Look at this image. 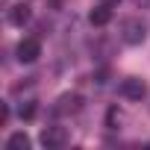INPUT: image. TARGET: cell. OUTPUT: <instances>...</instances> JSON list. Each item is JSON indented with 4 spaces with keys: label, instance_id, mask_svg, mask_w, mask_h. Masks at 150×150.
<instances>
[{
    "label": "cell",
    "instance_id": "6da1fadb",
    "mask_svg": "<svg viewBox=\"0 0 150 150\" xmlns=\"http://www.w3.org/2000/svg\"><path fill=\"white\" fill-rule=\"evenodd\" d=\"M147 33H150L147 21H141V18H124L118 35H121V41H124L127 47H138V44L147 41Z\"/></svg>",
    "mask_w": 150,
    "mask_h": 150
},
{
    "label": "cell",
    "instance_id": "7a4b0ae2",
    "mask_svg": "<svg viewBox=\"0 0 150 150\" xmlns=\"http://www.w3.org/2000/svg\"><path fill=\"white\" fill-rule=\"evenodd\" d=\"M83 106H86L83 94H77V91H68V94L56 97V103L50 106V115H53V118H65V115H80V112H83Z\"/></svg>",
    "mask_w": 150,
    "mask_h": 150
},
{
    "label": "cell",
    "instance_id": "3957f363",
    "mask_svg": "<svg viewBox=\"0 0 150 150\" xmlns=\"http://www.w3.org/2000/svg\"><path fill=\"white\" fill-rule=\"evenodd\" d=\"M68 129L65 127H59V124H50V127H44L41 132H38V144L41 147H47V150H59V147H65L68 144Z\"/></svg>",
    "mask_w": 150,
    "mask_h": 150
},
{
    "label": "cell",
    "instance_id": "277c9868",
    "mask_svg": "<svg viewBox=\"0 0 150 150\" xmlns=\"http://www.w3.org/2000/svg\"><path fill=\"white\" fill-rule=\"evenodd\" d=\"M118 94H121L124 100L138 103V100H144V97H147V83H144L141 77H124V80H121V86H118Z\"/></svg>",
    "mask_w": 150,
    "mask_h": 150
},
{
    "label": "cell",
    "instance_id": "5b68a950",
    "mask_svg": "<svg viewBox=\"0 0 150 150\" xmlns=\"http://www.w3.org/2000/svg\"><path fill=\"white\" fill-rule=\"evenodd\" d=\"M15 56H18V62H21V65L35 62V59L41 56V41H38V38H21V41H18V47H15Z\"/></svg>",
    "mask_w": 150,
    "mask_h": 150
},
{
    "label": "cell",
    "instance_id": "8992f818",
    "mask_svg": "<svg viewBox=\"0 0 150 150\" xmlns=\"http://www.w3.org/2000/svg\"><path fill=\"white\" fill-rule=\"evenodd\" d=\"M30 18H33L30 3H15V6H9V12H6V21H9L12 27H24Z\"/></svg>",
    "mask_w": 150,
    "mask_h": 150
},
{
    "label": "cell",
    "instance_id": "52a82bcc",
    "mask_svg": "<svg viewBox=\"0 0 150 150\" xmlns=\"http://www.w3.org/2000/svg\"><path fill=\"white\" fill-rule=\"evenodd\" d=\"M88 21H91V27H106V24L112 21V6H109V3L94 6V9H91V15H88Z\"/></svg>",
    "mask_w": 150,
    "mask_h": 150
},
{
    "label": "cell",
    "instance_id": "ba28073f",
    "mask_svg": "<svg viewBox=\"0 0 150 150\" xmlns=\"http://www.w3.org/2000/svg\"><path fill=\"white\" fill-rule=\"evenodd\" d=\"M33 115H35V100H33V97H30V100H21V106H18V118H21V121H30Z\"/></svg>",
    "mask_w": 150,
    "mask_h": 150
},
{
    "label": "cell",
    "instance_id": "9c48e42d",
    "mask_svg": "<svg viewBox=\"0 0 150 150\" xmlns=\"http://www.w3.org/2000/svg\"><path fill=\"white\" fill-rule=\"evenodd\" d=\"M6 144H9V147H24V150H27L33 141H30V135H27V132H12V135L6 138Z\"/></svg>",
    "mask_w": 150,
    "mask_h": 150
},
{
    "label": "cell",
    "instance_id": "30bf717a",
    "mask_svg": "<svg viewBox=\"0 0 150 150\" xmlns=\"http://www.w3.org/2000/svg\"><path fill=\"white\" fill-rule=\"evenodd\" d=\"M106 124H109V129H118V124H121V112L112 106L109 109V118H106Z\"/></svg>",
    "mask_w": 150,
    "mask_h": 150
},
{
    "label": "cell",
    "instance_id": "8fae6325",
    "mask_svg": "<svg viewBox=\"0 0 150 150\" xmlns=\"http://www.w3.org/2000/svg\"><path fill=\"white\" fill-rule=\"evenodd\" d=\"M132 6H138V9H150V0H132Z\"/></svg>",
    "mask_w": 150,
    "mask_h": 150
}]
</instances>
